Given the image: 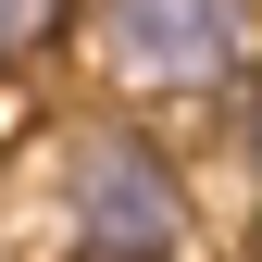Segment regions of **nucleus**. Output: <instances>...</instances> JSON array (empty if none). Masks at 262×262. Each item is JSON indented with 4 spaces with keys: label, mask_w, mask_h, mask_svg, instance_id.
<instances>
[{
    "label": "nucleus",
    "mask_w": 262,
    "mask_h": 262,
    "mask_svg": "<svg viewBox=\"0 0 262 262\" xmlns=\"http://www.w3.org/2000/svg\"><path fill=\"white\" fill-rule=\"evenodd\" d=\"M62 225L88 262H175L187 250V175L138 125H88L62 150Z\"/></svg>",
    "instance_id": "nucleus-1"
},
{
    "label": "nucleus",
    "mask_w": 262,
    "mask_h": 262,
    "mask_svg": "<svg viewBox=\"0 0 262 262\" xmlns=\"http://www.w3.org/2000/svg\"><path fill=\"white\" fill-rule=\"evenodd\" d=\"M250 50V0H100V62L125 88H225Z\"/></svg>",
    "instance_id": "nucleus-2"
},
{
    "label": "nucleus",
    "mask_w": 262,
    "mask_h": 262,
    "mask_svg": "<svg viewBox=\"0 0 262 262\" xmlns=\"http://www.w3.org/2000/svg\"><path fill=\"white\" fill-rule=\"evenodd\" d=\"M50 25H62V0H0V62H25Z\"/></svg>",
    "instance_id": "nucleus-3"
}]
</instances>
